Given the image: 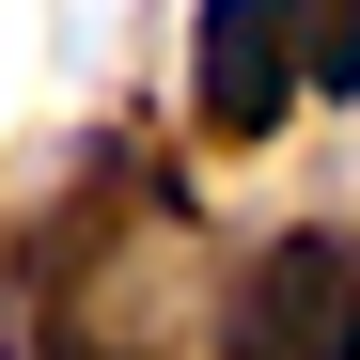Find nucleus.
I'll use <instances>...</instances> for the list:
<instances>
[{"instance_id":"2","label":"nucleus","mask_w":360,"mask_h":360,"mask_svg":"<svg viewBox=\"0 0 360 360\" xmlns=\"http://www.w3.org/2000/svg\"><path fill=\"white\" fill-rule=\"evenodd\" d=\"M188 94H204L219 141H266V126H282V110H297V32H282V0H204Z\"/></svg>"},{"instance_id":"1","label":"nucleus","mask_w":360,"mask_h":360,"mask_svg":"<svg viewBox=\"0 0 360 360\" xmlns=\"http://www.w3.org/2000/svg\"><path fill=\"white\" fill-rule=\"evenodd\" d=\"M219 360H360V235H266L219 314Z\"/></svg>"},{"instance_id":"3","label":"nucleus","mask_w":360,"mask_h":360,"mask_svg":"<svg viewBox=\"0 0 360 360\" xmlns=\"http://www.w3.org/2000/svg\"><path fill=\"white\" fill-rule=\"evenodd\" d=\"M282 32H297V79L314 94H360V0H282Z\"/></svg>"},{"instance_id":"4","label":"nucleus","mask_w":360,"mask_h":360,"mask_svg":"<svg viewBox=\"0 0 360 360\" xmlns=\"http://www.w3.org/2000/svg\"><path fill=\"white\" fill-rule=\"evenodd\" d=\"M32 360H110V345H32Z\"/></svg>"}]
</instances>
